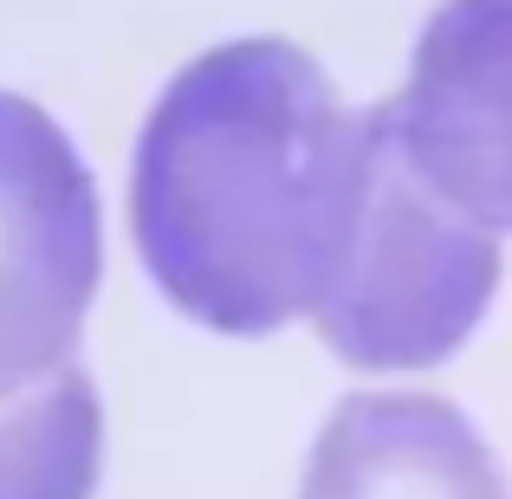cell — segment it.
Listing matches in <instances>:
<instances>
[{"mask_svg":"<svg viewBox=\"0 0 512 499\" xmlns=\"http://www.w3.org/2000/svg\"><path fill=\"white\" fill-rule=\"evenodd\" d=\"M383 104L350 111L292 39L188 59L130 163V227L156 292L227 337H266L325 305L350 253Z\"/></svg>","mask_w":512,"mask_h":499,"instance_id":"cell-1","label":"cell"},{"mask_svg":"<svg viewBox=\"0 0 512 499\" xmlns=\"http://www.w3.org/2000/svg\"><path fill=\"white\" fill-rule=\"evenodd\" d=\"M493 286L500 240L409 169L383 104V143L350 227V253L312 312L318 337L350 370H428L474 337Z\"/></svg>","mask_w":512,"mask_h":499,"instance_id":"cell-2","label":"cell"},{"mask_svg":"<svg viewBox=\"0 0 512 499\" xmlns=\"http://www.w3.org/2000/svg\"><path fill=\"white\" fill-rule=\"evenodd\" d=\"M104 279L85 156L39 104L0 91V396L72 370Z\"/></svg>","mask_w":512,"mask_h":499,"instance_id":"cell-3","label":"cell"},{"mask_svg":"<svg viewBox=\"0 0 512 499\" xmlns=\"http://www.w3.org/2000/svg\"><path fill=\"white\" fill-rule=\"evenodd\" d=\"M409 169L487 234H512V0H441L389 98Z\"/></svg>","mask_w":512,"mask_h":499,"instance_id":"cell-4","label":"cell"},{"mask_svg":"<svg viewBox=\"0 0 512 499\" xmlns=\"http://www.w3.org/2000/svg\"><path fill=\"white\" fill-rule=\"evenodd\" d=\"M299 499H512V487L448 396L357 389L318 428Z\"/></svg>","mask_w":512,"mask_h":499,"instance_id":"cell-5","label":"cell"},{"mask_svg":"<svg viewBox=\"0 0 512 499\" xmlns=\"http://www.w3.org/2000/svg\"><path fill=\"white\" fill-rule=\"evenodd\" d=\"M98 474L104 402L78 363L0 396V499H91Z\"/></svg>","mask_w":512,"mask_h":499,"instance_id":"cell-6","label":"cell"}]
</instances>
